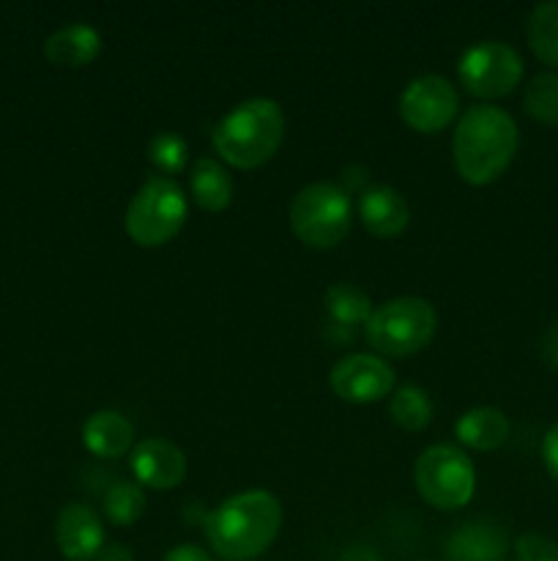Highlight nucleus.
<instances>
[{
    "instance_id": "nucleus-24",
    "label": "nucleus",
    "mask_w": 558,
    "mask_h": 561,
    "mask_svg": "<svg viewBox=\"0 0 558 561\" xmlns=\"http://www.w3.org/2000/svg\"><path fill=\"white\" fill-rule=\"evenodd\" d=\"M148 159L159 170V175L173 179L175 173L189 168V146L178 131H156L148 140Z\"/></svg>"
},
{
    "instance_id": "nucleus-5",
    "label": "nucleus",
    "mask_w": 558,
    "mask_h": 561,
    "mask_svg": "<svg viewBox=\"0 0 558 561\" xmlns=\"http://www.w3.org/2000/svg\"><path fill=\"white\" fill-rule=\"evenodd\" d=\"M438 332V312L421 296H397L375 307L364 327L367 343L383 356H410L432 343Z\"/></svg>"
},
{
    "instance_id": "nucleus-2",
    "label": "nucleus",
    "mask_w": 558,
    "mask_h": 561,
    "mask_svg": "<svg viewBox=\"0 0 558 561\" xmlns=\"http://www.w3.org/2000/svg\"><path fill=\"white\" fill-rule=\"evenodd\" d=\"M282 529V504L268 491H244L206 513L202 531L224 561H249L266 553Z\"/></svg>"
},
{
    "instance_id": "nucleus-32",
    "label": "nucleus",
    "mask_w": 558,
    "mask_h": 561,
    "mask_svg": "<svg viewBox=\"0 0 558 561\" xmlns=\"http://www.w3.org/2000/svg\"><path fill=\"white\" fill-rule=\"evenodd\" d=\"M419 561H427V559H419Z\"/></svg>"
},
{
    "instance_id": "nucleus-14",
    "label": "nucleus",
    "mask_w": 558,
    "mask_h": 561,
    "mask_svg": "<svg viewBox=\"0 0 558 561\" xmlns=\"http://www.w3.org/2000/svg\"><path fill=\"white\" fill-rule=\"evenodd\" d=\"M359 222L375 239H397L410 225V206L403 192L388 184H370L356 203Z\"/></svg>"
},
{
    "instance_id": "nucleus-20",
    "label": "nucleus",
    "mask_w": 558,
    "mask_h": 561,
    "mask_svg": "<svg viewBox=\"0 0 558 561\" xmlns=\"http://www.w3.org/2000/svg\"><path fill=\"white\" fill-rule=\"evenodd\" d=\"M525 38L536 58L545 66H558V0L534 5L525 22Z\"/></svg>"
},
{
    "instance_id": "nucleus-31",
    "label": "nucleus",
    "mask_w": 558,
    "mask_h": 561,
    "mask_svg": "<svg viewBox=\"0 0 558 561\" xmlns=\"http://www.w3.org/2000/svg\"><path fill=\"white\" fill-rule=\"evenodd\" d=\"M93 561H135V553L124 542H104V548Z\"/></svg>"
},
{
    "instance_id": "nucleus-21",
    "label": "nucleus",
    "mask_w": 558,
    "mask_h": 561,
    "mask_svg": "<svg viewBox=\"0 0 558 561\" xmlns=\"http://www.w3.org/2000/svg\"><path fill=\"white\" fill-rule=\"evenodd\" d=\"M388 416L394 425L408 433L425 431L432 422V400L427 389H421L419 383H405L394 389L388 398Z\"/></svg>"
},
{
    "instance_id": "nucleus-28",
    "label": "nucleus",
    "mask_w": 558,
    "mask_h": 561,
    "mask_svg": "<svg viewBox=\"0 0 558 561\" xmlns=\"http://www.w3.org/2000/svg\"><path fill=\"white\" fill-rule=\"evenodd\" d=\"M162 561H213V557L195 542H181V546L170 548Z\"/></svg>"
},
{
    "instance_id": "nucleus-15",
    "label": "nucleus",
    "mask_w": 558,
    "mask_h": 561,
    "mask_svg": "<svg viewBox=\"0 0 558 561\" xmlns=\"http://www.w3.org/2000/svg\"><path fill=\"white\" fill-rule=\"evenodd\" d=\"M102 53V33L91 22H69L44 42V58L60 69H82Z\"/></svg>"
},
{
    "instance_id": "nucleus-18",
    "label": "nucleus",
    "mask_w": 558,
    "mask_h": 561,
    "mask_svg": "<svg viewBox=\"0 0 558 561\" xmlns=\"http://www.w3.org/2000/svg\"><path fill=\"white\" fill-rule=\"evenodd\" d=\"M509 420L501 409L492 405H479V409L465 411L454 425V436L463 447L476 449V453H492L503 447L509 438Z\"/></svg>"
},
{
    "instance_id": "nucleus-9",
    "label": "nucleus",
    "mask_w": 558,
    "mask_h": 561,
    "mask_svg": "<svg viewBox=\"0 0 558 561\" xmlns=\"http://www.w3.org/2000/svg\"><path fill=\"white\" fill-rule=\"evenodd\" d=\"M460 113V93L443 75H421L405 85L399 96V115L419 135L446 129Z\"/></svg>"
},
{
    "instance_id": "nucleus-11",
    "label": "nucleus",
    "mask_w": 558,
    "mask_h": 561,
    "mask_svg": "<svg viewBox=\"0 0 558 561\" xmlns=\"http://www.w3.org/2000/svg\"><path fill=\"white\" fill-rule=\"evenodd\" d=\"M131 474L137 485L151 488V491H170L178 488L186 477V455L178 444L167 442L162 436L142 438L131 447Z\"/></svg>"
},
{
    "instance_id": "nucleus-12",
    "label": "nucleus",
    "mask_w": 558,
    "mask_h": 561,
    "mask_svg": "<svg viewBox=\"0 0 558 561\" xmlns=\"http://www.w3.org/2000/svg\"><path fill=\"white\" fill-rule=\"evenodd\" d=\"M509 542L507 529L498 520L487 515L465 520L449 535L443 546V559L446 561H503L507 559Z\"/></svg>"
},
{
    "instance_id": "nucleus-19",
    "label": "nucleus",
    "mask_w": 558,
    "mask_h": 561,
    "mask_svg": "<svg viewBox=\"0 0 558 561\" xmlns=\"http://www.w3.org/2000/svg\"><path fill=\"white\" fill-rule=\"evenodd\" d=\"M323 305H326L332 323L350 329V332L359 327H367L372 310H375L370 296L353 283H334L332 288L326 290V296H323Z\"/></svg>"
},
{
    "instance_id": "nucleus-27",
    "label": "nucleus",
    "mask_w": 558,
    "mask_h": 561,
    "mask_svg": "<svg viewBox=\"0 0 558 561\" xmlns=\"http://www.w3.org/2000/svg\"><path fill=\"white\" fill-rule=\"evenodd\" d=\"M342 186L345 192H364L367 186H370V170L364 168V164H345V170H342Z\"/></svg>"
},
{
    "instance_id": "nucleus-7",
    "label": "nucleus",
    "mask_w": 558,
    "mask_h": 561,
    "mask_svg": "<svg viewBox=\"0 0 558 561\" xmlns=\"http://www.w3.org/2000/svg\"><path fill=\"white\" fill-rule=\"evenodd\" d=\"M414 482L430 507L443 513L460 510L476 493L474 460L454 444H432L416 458Z\"/></svg>"
},
{
    "instance_id": "nucleus-8",
    "label": "nucleus",
    "mask_w": 558,
    "mask_h": 561,
    "mask_svg": "<svg viewBox=\"0 0 558 561\" xmlns=\"http://www.w3.org/2000/svg\"><path fill=\"white\" fill-rule=\"evenodd\" d=\"M523 55L512 44L496 38L470 44L457 64L460 85L479 99L509 96L523 80Z\"/></svg>"
},
{
    "instance_id": "nucleus-30",
    "label": "nucleus",
    "mask_w": 558,
    "mask_h": 561,
    "mask_svg": "<svg viewBox=\"0 0 558 561\" xmlns=\"http://www.w3.org/2000/svg\"><path fill=\"white\" fill-rule=\"evenodd\" d=\"M337 561H381V553L372 546H364V542H353V546L339 553Z\"/></svg>"
},
{
    "instance_id": "nucleus-23",
    "label": "nucleus",
    "mask_w": 558,
    "mask_h": 561,
    "mask_svg": "<svg viewBox=\"0 0 558 561\" xmlns=\"http://www.w3.org/2000/svg\"><path fill=\"white\" fill-rule=\"evenodd\" d=\"M523 110L534 121L558 126V71L547 69L531 77L523 93Z\"/></svg>"
},
{
    "instance_id": "nucleus-6",
    "label": "nucleus",
    "mask_w": 558,
    "mask_h": 561,
    "mask_svg": "<svg viewBox=\"0 0 558 561\" xmlns=\"http://www.w3.org/2000/svg\"><path fill=\"white\" fill-rule=\"evenodd\" d=\"M353 225V203L339 184L315 181L301 186L290 201V228L295 239L315 250L342 244Z\"/></svg>"
},
{
    "instance_id": "nucleus-16",
    "label": "nucleus",
    "mask_w": 558,
    "mask_h": 561,
    "mask_svg": "<svg viewBox=\"0 0 558 561\" xmlns=\"http://www.w3.org/2000/svg\"><path fill=\"white\" fill-rule=\"evenodd\" d=\"M82 444L96 458L118 460L135 444V427L120 411L102 409L88 416L85 425H82Z\"/></svg>"
},
{
    "instance_id": "nucleus-3",
    "label": "nucleus",
    "mask_w": 558,
    "mask_h": 561,
    "mask_svg": "<svg viewBox=\"0 0 558 561\" xmlns=\"http://www.w3.org/2000/svg\"><path fill=\"white\" fill-rule=\"evenodd\" d=\"M284 140V110L268 96H252L230 107L211 131L213 151L239 170H255Z\"/></svg>"
},
{
    "instance_id": "nucleus-10",
    "label": "nucleus",
    "mask_w": 558,
    "mask_h": 561,
    "mask_svg": "<svg viewBox=\"0 0 558 561\" xmlns=\"http://www.w3.org/2000/svg\"><path fill=\"white\" fill-rule=\"evenodd\" d=\"M394 370L377 354H345L328 373L334 394L348 403H377L394 392Z\"/></svg>"
},
{
    "instance_id": "nucleus-17",
    "label": "nucleus",
    "mask_w": 558,
    "mask_h": 561,
    "mask_svg": "<svg viewBox=\"0 0 558 561\" xmlns=\"http://www.w3.org/2000/svg\"><path fill=\"white\" fill-rule=\"evenodd\" d=\"M189 195L202 211H224L235 195L233 175L217 157H197L189 168Z\"/></svg>"
},
{
    "instance_id": "nucleus-22",
    "label": "nucleus",
    "mask_w": 558,
    "mask_h": 561,
    "mask_svg": "<svg viewBox=\"0 0 558 561\" xmlns=\"http://www.w3.org/2000/svg\"><path fill=\"white\" fill-rule=\"evenodd\" d=\"M104 518L113 526H131L146 513V493L137 482L115 480L104 491Z\"/></svg>"
},
{
    "instance_id": "nucleus-26",
    "label": "nucleus",
    "mask_w": 558,
    "mask_h": 561,
    "mask_svg": "<svg viewBox=\"0 0 558 561\" xmlns=\"http://www.w3.org/2000/svg\"><path fill=\"white\" fill-rule=\"evenodd\" d=\"M542 460H545L547 474L558 482V422L542 438Z\"/></svg>"
},
{
    "instance_id": "nucleus-29",
    "label": "nucleus",
    "mask_w": 558,
    "mask_h": 561,
    "mask_svg": "<svg viewBox=\"0 0 558 561\" xmlns=\"http://www.w3.org/2000/svg\"><path fill=\"white\" fill-rule=\"evenodd\" d=\"M542 359H545L553 370H558V321H553L550 329L545 332V337H542Z\"/></svg>"
},
{
    "instance_id": "nucleus-1",
    "label": "nucleus",
    "mask_w": 558,
    "mask_h": 561,
    "mask_svg": "<svg viewBox=\"0 0 558 561\" xmlns=\"http://www.w3.org/2000/svg\"><path fill=\"white\" fill-rule=\"evenodd\" d=\"M520 146L518 121L498 104H474L457 121L452 140L454 168L470 186L501 179Z\"/></svg>"
},
{
    "instance_id": "nucleus-4",
    "label": "nucleus",
    "mask_w": 558,
    "mask_h": 561,
    "mask_svg": "<svg viewBox=\"0 0 558 561\" xmlns=\"http://www.w3.org/2000/svg\"><path fill=\"white\" fill-rule=\"evenodd\" d=\"M189 214L184 190L167 175H148L126 208L124 228L137 247H164L181 233Z\"/></svg>"
},
{
    "instance_id": "nucleus-13",
    "label": "nucleus",
    "mask_w": 558,
    "mask_h": 561,
    "mask_svg": "<svg viewBox=\"0 0 558 561\" xmlns=\"http://www.w3.org/2000/svg\"><path fill=\"white\" fill-rule=\"evenodd\" d=\"M55 542L69 561H93L104 548V524L93 507L82 502L66 504L55 520Z\"/></svg>"
},
{
    "instance_id": "nucleus-25",
    "label": "nucleus",
    "mask_w": 558,
    "mask_h": 561,
    "mask_svg": "<svg viewBox=\"0 0 558 561\" xmlns=\"http://www.w3.org/2000/svg\"><path fill=\"white\" fill-rule=\"evenodd\" d=\"M514 559L518 561H558V542L545 535H520L514 540Z\"/></svg>"
}]
</instances>
